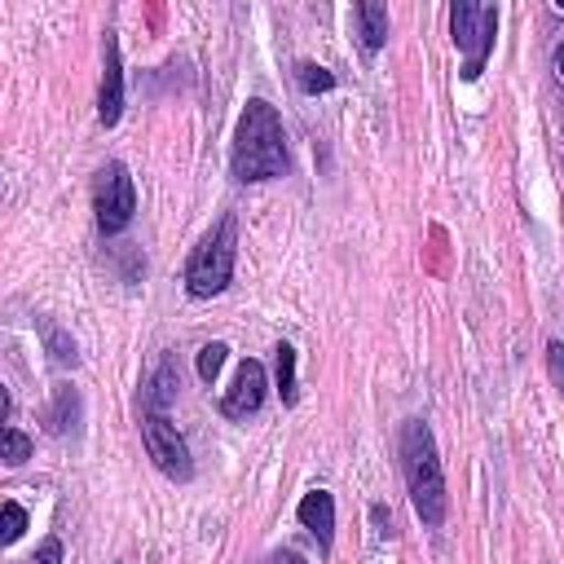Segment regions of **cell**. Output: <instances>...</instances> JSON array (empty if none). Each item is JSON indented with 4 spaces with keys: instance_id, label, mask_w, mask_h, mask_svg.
I'll return each instance as SVG.
<instances>
[{
    "instance_id": "2e32d148",
    "label": "cell",
    "mask_w": 564,
    "mask_h": 564,
    "mask_svg": "<svg viewBox=\"0 0 564 564\" xmlns=\"http://www.w3.org/2000/svg\"><path fill=\"white\" fill-rule=\"evenodd\" d=\"M225 352H229L225 344H203V348H198V379H203V383H212V379L220 375Z\"/></svg>"
},
{
    "instance_id": "3957f363",
    "label": "cell",
    "mask_w": 564,
    "mask_h": 564,
    "mask_svg": "<svg viewBox=\"0 0 564 564\" xmlns=\"http://www.w3.org/2000/svg\"><path fill=\"white\" fill-rule=\"evenodd\" d=\"M234 256H238V225H234V216H220V225L185 260V291L194 300L220 295L234 282Z\"/></svg>"
},
{
    "instance_id": "5bb4252c",
    "label": "cell",
    "mask_w": 564,
    "mask_h": 564,
    "mask_svg": "<svg viewBox=\"0 0 564 564\" xmlns=\"http://www.w3.org/2000/svg\"><path fill=\"white\" fill-rule=\"evenodd\" d=\"M278 392L286 405H295L300 388H295V348L291 344H278Z\"/></svg>"
},
{
    "instance_id": "6da1fadb",
    "label": "cell",
    "mask_w": 564,
    "mask_h": 564,
    "mask_svg": "<svg viewBox=\"0 0 564 564\" xmlns=\"http://www.w3.org/2000/svg\"><path fill=\"white\" fill-rule=\"evenodd\" d=\"M229 167L238 181H269L286 172V132L278 110L264 97H251L234 128V154Z\"/></svg>"
},
{
    "instance_id": "7c38bea8",
    "label": "cell",
    "mask_w": 564,
    "mask_h": 564,
    "mask_svg": "<svg viewBox=\"0 0 564 564\" xmlns=\"http://www.w3.org/2000/svg\"><path fill=\"white\" fill-rule=\"evenodd\" d=\"M75 423H79V397H75V388H57L53 410H48V432L66 436V432H75Z\"/></svg>"
},
{
    "instance_id": "603a6c76",
    "label": "cell",
    "mask_w": 564,
    "mask_h": 564,
    "mask_svg": "<svg viewBox=\"0 0 564 564\" xmlns=\"http://www.w3.org/2000/svg\"><path fill=\"white\" fill-rule=\"evenodd\" d=\"M555 70H560V79H564V44L555 48Z\"/></svg>"
},
{
    "instance_id": "e0dca14e",
    "label": "cell",
    "mask_w": 564,
    "mask_h": 564,
    "mask_svg": "<svg viewBox=\"0 0 564 564\" xmlns=\"http://www.w3.org/2000/svg\"><path fill=\"white\" fill-rule=\"evenodd\" d=\"M300 88H304V93H326V88H335V75H330L326 66L304 62V66H300Z\"/></svg>"
},
{
    "instance_id": "8992f818",
    "label": "cell",
    "mask_w": 564,
    "mask_h": 564,
    "mask_svg": "<svg viewBox=\"0 0 564 564\" xmlns=\"http://www.w3.org/2000/svg\"><path fill=\"white\" fill-rule=\"evenodd\" d=\"M141 441H145V449H150V458H154V467H159L163 476H172V480H189V476H194L189 445H185V436L176 432V423H167L163 410H145V414H141Z\"/></svg>"
},
{
    "instance_id": "8fae6325",
    "label": "cell",
    "mask_w": 564,
    "mask_h": 564,
    "mask_svg": "<svg viewBox=\"0 0 564 564\" xmlns=\"http://www.w3.org/2000/svg\"><path fill=\"white\" fill-rule=\"evenodd\" d=\"M176 397V361L163 357L154 379H150V392H145V410H167V401Z\"/></svg>"
},
{
    "instance_id": "277c9868",
    "label": "cell",
    "mask_w": 564,
    "mask_h": 564,
    "mask_svg": "<svg viewBox=\"0 0 564 564\" xmlns=\"http://www.w3.org/2000/svg\"><path fill=\"white\" fill-rule=\"evenodd\" d=\"M449 35L463 53V79H476L494 53V35H498V9L494 4H471L458 0L449 4Z\"/></svg>"
},
{
    "instance_id": "d6986e66",
    "label": "cell",
    "mask_w": 564,
    "mask_h": 564,
    "mask_svg": "<svg viewBox=\"0 0 564 564\" xmlns=\"http://www.w3.org/2000/svg\"><path fill=\"white\" fill-rule=\"evenodd\" d=\"M546 375H551V383L564 392V344H560V339L546 344Z\"/></svg>"
},
{
    "instance_id": "9c48e42d",
    "label": "cell",
    "mask_w": 564,
    "mask_h": 564,
    "mask_svg": "<svg viewBox=\"0 0 564 564\" xmlns=\"http://www.w3.org/2000/svg\"><path fill=\"white\" fill-rule=\"evenodd\" d=\"M300 524L317 538L322 551H330V538H335V498L326 489H313L300 498Z\"/></svg>"
},
{
    "instance_id": "52a82bcc",
    "label": "cell",
    "mask_w": 564,
    "mask_h": 564,
    "mask_svg": "<svg viewBox=\"0 0 564 564\" xmlns=\"http://www.w3.org/2000/svg\"><path fill=\"white\" fill-rule=\"evenodd\" d=\"M264 366L260 361H242L238 366V375H234V388L220 397V414L225 419H247V414H256L260 405H264Z\"/></svg>"
},
{
    "instance_id": "9a60e30c",
    "label": "cell",
    "mask_w": 564,
    "mask_h": 564,
    "mask_svg": "<svg viewBox=\"0 0 564 564\" xmlns=\"http://www.w3.org/2000/svg\"><path fill=\"white\" fill-rule=\"evenodd\" d=\"M0 441H4V463H9V467H22V463L31 458V436H22L18 427H4Z\"/></svg>"
},
{
    "instance_id": "7402d4cb",
    "label": "cell",
    "mask_w": 564,
    "mask_h": 564,
    "mask_svg": "<svg viewBox=\"0 0 564 564\" xmlns=\"http://www.w3.org/2000/svg\"><path fill=\"white\" fill-rule=\"evenodd\" d=\"M375 524H379V533H388V524H392V516H388L383 507H375Z\"/></svg>"
},
{
    "instance_id": "ba28073f",
    "label": "cell",
    "mask_w": 564,
    "mask_h": 564,
    "mask_svg": "<svg viewBox=\"0 0 564 564\" xmlns=\"http://www.w3.org/2000/svg\"><path fill=\"white\" fill-rule=\"evenodd\" d=\"M123 115V66H119V40L106 31V62H101V88H97V119L101 128H115Z\"/></svg>"
},
{
    "instance_id": "44dd1931",
    "label": "cell",
    "mask_w": 564,
    "mask_h": 564,
    "mask_svg": "<svg viewBox=\"0 0 564 564\" xmlns=\"http://www.w3.org/2000/svg\"><path fill=\"white\" fill-rule=\"evenodd\" d=\"M264 564H304V555H300V551H291V546H282V551H273Z\"/></svg>"
},
{
    "instance_id": "5b68a950",
    "label": "cell",
    "mask_w": 564,
    "mask_h": 564,
    "mask_svg": "<svg viewBox=\"0 0 564 564\" xmlns=\"http://www.w3.org/2000/svg\"><path fill=\"white\" fill-rule=\"evenodd\" d=\"M93 212H97V229L101 234H119L132 225L137 212V185L128 176L123 163H106L93 181Z\"/></svg>"
},
{
    "instance_id": "ac0fdd59",
    "label": "cell",
    "mask_w": 564,
    "mask_h": 564,
    "mask_svg": "<svg viewBox=\"0 0 564 564\" xmlns=\"http://www.w3.org/2000/svg\"><path fill=\"white\" fill-rule=\"evenodd\" d=\"M0 511H4V529H0V538H4V542H18V538H22V529H26V511H22L13 498H4V507H0Z\"/></svg>"
},
{
    "instance_id": "30bf717a",
    "label": "cell",
    "mask_w": 564,
    "mask_h": 564,
    "mask_svg": "<svg viewBox=\"0 0 564 564\" xmlns=\"http://www.w3.org/2000/svg\"><path fill=\"white\" fill-rule=\"evenodd\" d=\"M352 18H357V31H361L366 53H379L383 40H388V9L375 4V0H361V4H352Z\"/></svg>"
},
{
    "instance_id": "ffe728a7",
    "label": "cell",
    "mask_w": 564,
    "mask_h": 564,
    "mask_svg": "<svg viewBox=\"0 0 564 564\" xmlns=\"http://www.w3.org/2000/svg\"><path fill=\"white\" fill-rule=\"evenodd\" d=\"M26 564H62V542H57V538H44L40 551H35Z\"/></svg>"
},
{
    "instance_id": "4fadbf2b",
    "label": "cell",
    "mask_w": 564,
    "mask_h": 564,
    "mask_svg": "<svg viewBox=\"0 0 564 564\" xmlns=\"http://www.w3.org/2000/svg\"><path fill=\"white\" fill-rule=\"evenodd\" d=\"M40 335H44V344H48V352H53V361H57V366H75V361H79L75 339H70V335H62L53 322H40Z\"/></svg>"
},
{
    "instance_id": "7a4b0ae2",
    "label": "cell",
    "mask_w": 564,
    "mask_h": 564,
    "mask_svg": "<svg viewBox=\"0 0 564 564\" xmlns=\"http://www.w3.org/2000/svg\"><path fill=\"white\" fill-rule=\"evenodd\" d=\"M397 454H401V471H405V489H410L414 516H419L427 529H436V524L445 520L449 494H445V471H441V454H436L432 427H427L423 419H405V423H401Z\"/></svg>"
}]
</instances>
